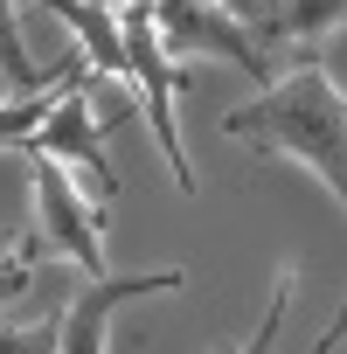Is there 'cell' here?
<instances>
[{"label": "cell", "mask_w": 347, "mask_h": 354, "mask_svg": "<svg viewBox=\"0 0 347 354\" xmlns=\"http://www.w3.org/2000/svg\"><path fill=\"white\" fill-rule=\"evenodd\" d=\"M146 21L160 35V49L174 63H188V56H209V63H236L243 77H271V56L257 49L250 21L229 8V0H146Z\"/></svg>", "instance_id": "7a4b0ae2"}, {"label": "cell", "mask_w": 347, "mask_h": 354, "mask_svg": "<svg viewBox=\"0 0 347 354\" xmlns=\"http://www.w3.org/2000/svg\"><path fill=\"white\" fill-rule=\"evenodd\" d=\"M35 257H42V236H0V306H15L35 278Z\"/></svg>", "instance_id": "9c48e42d"}, {"label": "cell", "mask_w": 347, "mask_h": 354, "mask_svg": "<svg viewBox=\"0 0 347 354\" xmlns=\"http://www.w3.org/2000/svg\"><path fill=\"white\" fill-rule=\"evenodd\" d=\"M285 306H292V271H278V278H271V306H264V326L243 340V354H271V340H278V326H285Z\"/></svg>", "instance_id": "30bf717a"}, {"label": "cell", "mask_w": 347, "mask_h": 354, "mask_svg": "<svg viewBox=\"0 0 347 354\" xmlns=\"http://www.w3.org/2000/svg\"><path fill=\"white\" fill-rule=\"evenodd\" d=\"M63 63H70V56H63ZM63 63H28V42H21V15H15V0H0V70H8V84L28 97V91L56 84V77H63Z\"/></svg>", "instance_id": "ba28073f"}, {"label": "cell", "mask_w": 347, "mask_h": 354, "mask_svg": "<svg viewBox=\"0 0 347 354\" xmlns=\"http://www.w3.org/2000/svg\"><path fill=\"white\" fill-rule=\"evenodd\" d=\"M229 139H250L264 153H292L299 167H312L326 195L347 202V104H340V70H299L285 84H271L264 97L236 104L223 118Z\"/></svg>", "instance_id": "6da1fadb"}, {"label": "cell", "mask_w": 347, "mask_h": 354, "mask_svg": "<svg viewBox=\"0 0 347 354\" xmlns=\"http://www.w3.org/2000/svg\"><path fill=\"white\" fill-rule=\"evenodd\" d=\"M250 35H257L264 56H271V42H299V49H312L319 35H340V0H285V8H271Z\"/></svg>", "instance_id": "52a82bcc"}, {"label": "cell", "mask_w": 347, "mask_h": 354, "mask_svg": "<svg viewBox=\"0 0 347 354\" xmlns=\"http://www.w3.org/2000/svg\"><path fill=\"white\" fill-rule=\"evenodd\" d=\"M0 354H56V326H0Z\"/></svg>", "instance_id": "8fae6325"}, {"label": "cell", "mask_w": 347, "mask_h": 354, "mask_svg": "<svg viewBox=\"0 0 347 354\" xmlns=\"http://www.w3.org/2000/svg\"><path fill=\"white\" fill-rule=\"evenodd\" d=\"M35 8H49L56 21L77 28V49H84V63L97 77L125 84V35H118V15L111 8H97V0H35Z\"/></svg>", "instance_id": "8992f818"}, {"label": "cell", "mask_w": 347, "mask_h": 354, "mask_svg": "<svg viewBox=\"0 0 347 354\" xmlns=\"http://www.w3.org/2000/svg\"><path fill=\"white\" fill-rule=\"evenodd\" d=\"M188 285V271H97L70 306H63V319H56V354H104V326H111V313L118 306H132V299H153V292H181Z\"/></svg>", "instance_id": "5b68a950"}, {"label": "cell", "mask_w": 347, "mask_h": 354, "mask_svg": "<svg viewBox=\"0 0 347 354\" xmlns=\"http://www.w3.org/2000/svg\"><path fill=\"white\" fill-rule=\"evenodd\" d=\"M15 146H21L28 160H70V167H84L104 195L118 188L111 153H104V125H97V111H91V97H84V70L63 84V97L49 104V118H42L28 139H15Z\"/></svg>", "instance_id": "277c9868"}, {"label": "cell", "mask_w": 347, "mask_h": 354, "mask_svg": "<svg viewBox=\"0 0 347 354\" xmlns=\"http://www.w3.org/2000/svg\"><path fill=\"white\" fill-rule=\"evenodd\" d=\"M35 216H42V243L56 250V257H70V264H84L91 278L97 271H111L104 264V209L91 202V195H77V181L56 167V160H35Z\"/></svg>", "instance_id": "3957f363"}]
</instances>
